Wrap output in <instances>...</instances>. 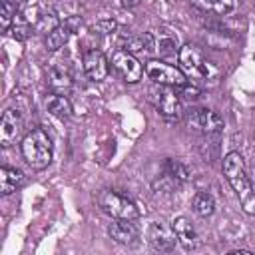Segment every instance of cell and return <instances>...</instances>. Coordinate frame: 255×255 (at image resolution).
I'll return each instance as SVG.
<instances>
[{"instance_id":"cell-11","label":"cell","mask_w":255,"mask_h":255,"mask_svg":"<svg viewBox=\"0 0 255 255\" xmlns=\"http://www.w3.org/2000/svg\"><path fill=\"white\" fill-rule=\"evenodd\" d=\"M82 66H84V72L90 80L94 82H102L106 76H108V70H110V60L100 52V50H88L82 58Z\"/></svg>"},{"instance_id":"cell-5","label":"cell","mask_w":255,"mask_h":255,"mask_svg":"<svg viewBox=\"0 0 255 255\" xmlns=\"http://www.w3.org/2000/svg\"><path fill=\"white\" fill-rule=\"evenodd\" d=\"M145 76L153 82V84H161V86H171V88H181L185 86L189 80L187 76L181 72V68H175L167 62L155 60L151 58L145 64Z\"/></svg>"},{"instance_id":"cell-22","label":"cell","mask_w":255,"mask_h":255,"mask_svg":"<svg viewBox=\"0 0 255 255\" xmlns=\"http://www.w3.org/2000/svg\"><path fill=\"white\" fill-rule=\"evenodd\" d=\"M32 30H34V26L24 18V20H20L18 16H16V20H14V24L8 28V32H10V36L14 38V40H18V42H24V40H28L30 36H32Z\"/></svg>"},{"instance_id":"cell-18","label":"cell","mask_w":255,"mask_h":255,"mask_svg":"<svg viewBox=\"0 0 255 255\" xmlns=\"http://www.w3.org/2000/svg\"><path fill=\"white\" fill-rule=\"evenodd\" d=\"M191 4L203 12H213L217 16L235 12V0H191Z\"/></svg>"},{"instance_id":"cell-17","label":"cell","mask_w":255,"mask_h":255,"mask_svg":"<svg viewBox=\"0 0 255 255\" xmlns=\"http://www.w3.org/2000/svg\"><path fill=\"white\" fill-rule=\"evenodd\" d=\"M44 106H46L48 114H52L54 118H60V120L70 118V114H72V104H70V100L64 94H56L54 92V94L46 96Z\"/></svg>"},{"instance_id":"cell-23","label":"cell","mask_w":255,"mask_h":255,"mask_svg":"<svg viewBox=\"0 0 255 255\" xmlns=\"http://www.w3.org/2000/svg\"><path fill=\"white\" fill-rule=\"evenodd\" d=\"M116 28H118L116 20H100V22L94 26V30L100 32V34H112V32H116Z\"/></svg>"},{"instance_id":"cell-16","label":"cell","mask_w":255,"mask_h":255,"mask_svg":"<svg viewBox=\"0 0 255 255\" xmlns=\"http://www.w3.org/2000/svg\"><path fill=\"white\" fill-rule=\"evenodd\" d=\"M24 185V173L14 167H0V193L10 195Z\"/></svg>"},{"instance_id":"cell-6","label":"cell","mask_w":255,"mask_h":255,"mask_svg":"<svg viewBox=\"0 0 255 255\" xmlns=\"http://www.w3.org/2000/svg\"><path fill=\"white\" fill-rule=\"evenodd\" d=\"M149 102L153 104V108L167 120H177L181 116V102H179V94L175 92V88L171 86H161L155 84V88L149 90Z\"/></svg>"},{"instance_id":"cell-13","label":"cell","mask_w":255,"mask_h":255,"mask_svg":"<svg viewBox=\"0 0 255 255\" xmlns=\"http://www.w3.org/2000/svg\"><path fill=\"white\" fill-rule=\"evenodd\" d=\"M46 78H48V86L56 94H66V92L72 90L74 80H72V74H70L68 66H64V64H52L48 68Z\"/></svg>"},{"instance_id":"cell-10","label":"cell","mask_w":255,"mask_h":255,"mask_svg":"<svg viewBox=\"0 0 255 255\" xmlns=\"http://www.w3.org/2000/svg\"><path fill=\"white\" fill-rule=\"evenodd\" d=\"M20 131H22V116L18 110L8 108L0 120V143L4 147L12 145L16 141V137L20 135Z\"/></svg>"},{"instance_id":"cell-12","label":"cell","mask_w":255,"mask_h":255,"mask_svg":"<svg viewBox=\"0 0 255 255\" xmlns=\"http://www.w3.org/2000/svg\"><path fill=\"white\" fill-rule=\"evenodd\" d=\"M153 42H155V54L157 56H175L179 54V36L173 30L159 28L153 30Z\"/></svg>"},{"instance_id":"cell-15","label":"cell","mask_w":255,"mask_h":255,"mask_svg":"<svg viewBox=\"0 0 255 255\" xmlns=\"http://www.w3.org/2000/svg\"><path fill=\"white\" fill-rule=\"evenodd\" d=\"M108 233L110 237L116 241V243H131L135 237H137V227L133 223V219H116L110 227H108Z\"/></svg>"},{"instance_id":"cell-27","label":"cell","mask_w":255,"mask_h":255,"mask_svg":"<svg viewBox=\"0 0 255 255\" xmlns=\"http://www.w3.org/2000/svg\"><path fill=\"white\" fill-rule=\"evenodd\" d=\"M231 255H251V251H231Z\"/></svg>"},{"instance_id":"cell-19","label":"cell","mask_w":255,"mask_h":255,"mask_svg":"<svg viewBox=\"0 0 255 255\" xmlns=\"http://www.w3.org/2000/svg\"><path fill=\"white\" fill-rule=\"evenodd\" d=\"M163 169H165L167 177H171V179H175V181H189V179H191V169H189V165L183 163V161L177 159V157L165 159Z\"/></svg>"},{"instance_id":"cell-1","label":"cell","mask_w":255,"mask_h":255,"mask_svg":"<svg viewBox=\"0 0 255 255\" xmlns=\"http://www.w3.org/2000/svg\"><path fill=\"white\" fill-rule=\"evenodd\" d=\"M223 175L229 181V185L233 187V191L237 193V199H239L243 211L247 215H255V191L247 177L245 161H243L241 153L229 151L223 157Z\"/></svg>"},{"instance_id":"cell-4","label":"cell","mask_w":255,"mask_h":255,"mask_svg":"<svg viewBox=\"0 0 255 255\" xmlns=\"http://www.w3.org/2000/svg\"><path fill=\"white\" fill-rule=\"evenodd\" d=\"M98 205L106 215H110L114 219H137L139 217L137 205L131 199H128L112 189H102L98 193Z\"/></svg>"},{"instance_id":"cell-26","label":"cell","mask_w":255,"mask_h":255,"mask_svg":"<svg viewBox=\"0 0 255 255\" xmlns=\"http://www.w3.org/2000/svg\"><path fill=\"white\" fill-rule=\"evenodd\" d=\"M8 2H12V4H14V6H16L18 10H20V8L24 6V2H26V0H8Z\"/></svg>"},{"instance_id":"cell-25","label":"cell","mask_w":255,"mask_h":255,"mask_svg":"<svg viewBox=\"0 0 255 255\" xmlns=\"http://www.w3.org/2000/svg\"><path fill=\"white\" fill-rule=\"evenodd\" d=\"M139 2H141V0H120V4H122L124 8H135V6H139Z\"/></svg>"},{"instance_id":"cell-2","label":"cell","mask_w":255,"mask_h":255,"mask_svg":"<svg viewBox=\"0 0 255 255\" xmlns=\"http://www.w3.org/2000/svg\"><path fill=\"white\" fill-rule=\"evenodd\" d=\"M179 68L181 72L187 76L189 82H193L195 86L197 84H215L217 78H219V70L207 62L201 52L197 48H193L191 44H185L179 48Z\"/></svg>"},{"instance_id":"cell-3","label":"cell","mask_w":255,"mask_h":255,"mask_svg":"<svg viewBox=\"0 0 255 255\" xmlns=\"http://www.w3.org/2000/svg\"><path fill=\"white\" fill-rule=\"evenodd\" d=\"M22 155L32 169H44L52 163V141L42 128H34L24 135Z\"/></svg>"},{"instance_id":"cell-24","label":"cell","mask_w":255,"mask_h":255,"mask_svg":"<svg viewBox=\"0 0 255 255\" xmlns=\"http://www.w3.org/2000/svg\"><path fill=\"white\" fill-rule=\"evenodd\" d=\"M64 24H66V26L72 30V34H74V32L80 30V26H82V18H80V16H70V18L64 20Z\"/></svg>"},{"instance_id":"cell-20","label":"cell","mask_w":255,"mask_h":255,"mask_svg":"<svg viewBox=\"0 0 255 255\" xmlns=\"http://www.w3.org/2000/svg\"><path fill=\"white\" fill-rule=\"evenodd\" d=\"M191 207H193V211H195L197 215L209 217V215L215 211V199H213V195L207 193V191H197V193L193 195V199H191Z\"/></svg>"},{"instance_id":"cell-14","label":"cell","mask_w":255,"mask_h":255,"mask_svg":"<svg viewBox=\"0 0 255 255\" xmlns=\"http://www.w3.org/2000/svg\"><path fill=\"white\" fill-rule=\"evenodd\" d=\"M171 225H173V231H175V235H177V243H179L183 249L191 251V249H195V247L199 245L197 231H195L193 223H191L187 217H175Z\"/></svg>"},{"instance_id":"cell-7","label":"cell","mask_w":255,"mask_h":255,"mask_svg":"<svg viewBox=\"0 0 255 255\" xmlns=\"http://www.w3.org/2000/svg\"><path fill=\"white\" fill-rule=\"evenodd\" d=\"M110 64H112V68L118 72V76H120L124 82H128V84H135V82H139L141 76H143V66L139 64V60H137L131 52H128V50H124V48L112 52Z\"/></svg>"},{"instance_id":"cell-9","label":"cell","mask_w":255,"mask_h":255,"mask_svg":"<svg viewBox=\"0 0 255 255\" xmlns=\"http://www.w3.org/2000/svg\"><path fill=\"white\" fill-rule=\"evenodd\" d=\"M147 241L155 251H163L169 253L175 249L177 243V235L173 231V225L169 227L163 221H151L147 227Z\"/></svg>"},{"instance_id":"cell-21","label":"cell","mask_w":255,"mask_h":255,"mask_svg":"<svg viewBox=\"0 0 255 255\" xmlns=\"http://www.w3.org/2000/svg\"><path fill=\"white\" fill-rule=\"evenodd\" d=\"M70 36H72V30H70L66 24H60L58 28H54V30L46 36V48H48L50 52H56V50H60V48L66 46V42L70 40Z\"/></svg>"},{"instance_id":"cell-8","label":"cell","mask_w":255,"mask_h":255,"mask_svg":"<svg viewBox=\"0 0 255 255\" xmlns=\"http://www.w3.org/2000/svg\"><path fill=\"white\" fill-rule=\"evenodd\" d=\"M187 126L203 133H219L223 129V120L219 114L207 108H191L187 112Z\"/></svg>"}]
</instances>
